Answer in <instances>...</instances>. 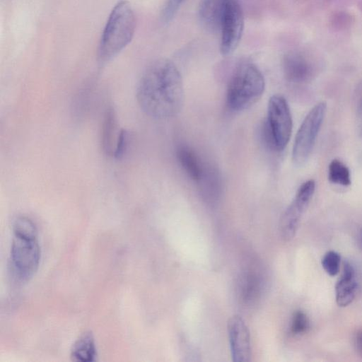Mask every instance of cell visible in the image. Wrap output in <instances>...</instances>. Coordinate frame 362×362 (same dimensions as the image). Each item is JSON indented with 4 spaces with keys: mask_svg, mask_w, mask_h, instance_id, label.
Listing matches in <instances>:
<instances>
[{
    "mask_svg": "<svg viewBox=\"0 0 362 362\" xmlns=\"http://www.w3.org/2000/svg\"><path fill=\"white\" fill-rule=\"evenodd\" d=\"M136 98L141 109L153 118L175 116L184 100L182 78L176 65L160 59L148 66L139 81Z\"/></svg>",
    "mask_w": 362,
    "mask_h": 362,
    "instance_id": "obj_1",
    "label": "cell"
},
{
    "mask_svg": "<svg viewBox=\"0 0 362 362\" xmlns=\"http://www.w3.org/2000/svg\"><path fill=\"white\" fill-rule=\"evenodd\" d=\"M136 27L134 11L124 0L112 8L103 31L98 47V59L106 63L115 57L131 42Z\"/></svg>",
    "mask_w": 362,
    "mask_h": 362,
    "instance_id": "obj_2",
    "label": "cell"
},
{
    "mask_svg": "<svg viewBox=\"0 0 362 362\" xmlns=\"http://www.w3.org/2000/svg\"><path fill=\"white\" fill-rule=\"evenodd\" d=\"M265 88L264 76L253 63L240 64L233 71L227 88L226 102L233 111L249 108L262 95Z\"/></svg>",
    "mask_w": 362,
    "mask_h": 362,
    "instance_id": "obj_3",
    "label": "cell"
},
{
    "mask_svg": "<svg viewBox=\"0 0 362 362\" xmlns=\"http://www.w3.org/2000/svg\"><path fill=\"white\" fill-rule=\"evenodd\" d=\"M292 117L288 104L279 95H272L268 103L264 135L269 146L282 151L288 144L292 132Z\"/></svg>",
    "mask_w": 362,
    "mask_h": 362,
    "instance_id": "obj_4",
    "label": "cell"
},
{
    "mask_svg": "<svg viewBox=\"0 0 362 362\" xmlns=\"http://www.w3.org/2000/svg\"><path fill=\"white\" fill-rule=\"evenodd\" d=\"M327 105L324 102L316 104L307 114L296 135L292 160L297 166L305 163L314 147L323 122Z\"/></svg>",
    "mask_w": 362,
    "mask_h": 362,
    "instance_id": "obj_5",
    "label": "cell"
},
{
    "mask_svg": "<svg viewBox=\"0 0 362 362\" xmlns=\"http://www.w3.org/2000/svg\"><path fill=\"white\" fill-rule=\"evenodd\" d=\"M40 259V249L37 237L15 235L11 250V260L16 276L28 280L37 270Z\"/></svg>",
    "mask_w": 362,
    "mask_h": 362,
    "instance_id": "obj_6",
    "label": "cell"
},
{
    "mask_svg": "<svg viewBox=\"0 0 362 362\" xmlns=\"http://www.w3.org/2000/svg\"><path fill=\"white\" fill-rule=\"evenodd\" d=\"M220 52L222 55L231 54L238 47L244 30V14L237 0H229L221 23Z\"/></svg>",
    "mask_w": 362,
    "mask_h": 362,
    "instance_id": "obj_7",
    "label": "cell"
},
{
    "mask_svg": "<svg viewBox=\"0 0 362 362\" xmlns=\"http://www.w3.org/2000/svg\"><path fill=\"white\" fill-rule=\"evenodd\" d=\"M315 182L309 180L303 182L291 204L286 209L280 220V233L282 238L291 240L296 235L301 217L308 207L315 192Z\"/></svg>",
    "mask_w": 362,
    "mask_h": 362,
    "instance_id": "obj_8",
    "label": "cell"
},
{
    "mask_svg": "<svg viewBox=\"0 0 362 362\" xmlns=\"http://www.w3.org/2000/svg\"><path fill=\"white\" fill-rule=\"evenodd\" d=\"M232 359L234 362H248L251 357L250 335L241 316L235 315L227 323Z\"/></svg>",
    "mask_w": 362,
    "mask_h": 362,
    "instance_id": "obj_9",
    "label": "cell"
},
{
    "mask_svg": "<svg viewBox=\"0 0 362 362\" xmlns=\"http://www.w3.org/2000/svg\"><path fill=\"white\" fill-rule=\"evenodd\" d=\"M229 0H202L199 18L204 28L211 31L220 28L222 17Z\"/></svg>",
    "mask_w": 362,
    "mask_h": 362,
    "instance_id": "obj_10",
    "label": "cell"
},
{
    "mask_svg": "<svg viewBox=\"0 0 362 362\" xmlns=\"http://www.w3.org/2000/svg\"><path fill=\"white\" fill-rule=\"evenodd\" d=\"M357 289L355 272L347 262L344 263V270L335 286L336 301L339 306L346 307L354 300Z\"/></svg>",
    "mask_w": 362,
    "mask_h": 362,
    "instance_id": "obj_11",
    "label": "cell"
},
{
    "mask_svg": "<svg viewBox=\"0 0 362 362\" xmlns=\"http://www.w3.org/2000/svg\"><path fill=\"white\" fill-rule=\"evenodd\" d=\"M177 157L188 176L199 182L206 169L194 151L187 146L181 145L177 149Z\"/></svg>",
    "mask_w": 362,
    "mask_h": 362,
    "instance_id": "obj_12",
    "label": "cell"
},
{
    "mask_svg": "<svg viewBox=\"0 0 362 362\" xmlns=\"http://www.w3.org/2000/svg\"><path fill=\"white\" fill-rule=\"evenodd\" d=\"M283 66L286 78L292 83H303L311 77L310 66L298 55H287L284 59Z\"/></svg>",
    "mask_w": 362,
    "mask_h": 362,
    "instance_id": "obj_13",
    "label": "cell"
},
{
    "mask_svg": "<svg viewBox=\"0 0 362 362\" xmlns=\"http://www.w3.org/2000/svg\"><path fill=\"white\" fill-rule=\"evenodd\" d=\"M96 356L93 335L90 332H85L74 344L71 358L74 361H93L96 360Z\"/></svg>",
    "mask_w": 362,
    "mask_h": 362,
    "instance_id": "obj_14",
    "label": "cell"
},
{
    "mask_svg": "<svg viewBox=\"0 0 362 362\" xmlns=\"http://www.w3.org/2000/svg\"><path fill=\"white\" fill-rule=\"evenodd\" d=\"M116 133V121L114 112L109 110L105 117L103 127V144L105 151L112 155L116 141L119 134Z\"/></svg>",
    "mask_w": 362,
    "mask_h": 362,
    "instance_id": "obj_15",
    "label": "cell"
},
{
    "mask_svg": "<svg viewBox=\"0 0 362 362\" xmlns=\"http://www.w3.org/2000/svg\"><path fill=\"white\" fill-rule=\"evenodd\" d=\"M328 179L331 182L342 186H349L351 182L349 168L337 159L332 160L329 165Z\"/></svg>",
    "mask_w": 362,
    "mask_h": 362,
    "instance_id": "obj_16",
    "label": "cell"
},
{
    "mask_svg": "<svg viewBox=\"0 0 362 362\" xmlns=\"http://www.w3.org/2000/svg\"><path fill=\"white\" fill-rule=\"evenodd\" d=\"M13 230L15 235L37 237V230L35 223L25 216H19L15 219L13 224Z\"/></svg>",
    "mask_w": 362,
    "mask_h": 362,
    "instance_id": "obj_17",
    "label": "cell"
},
{
    "mask_svg": "<svg viewBox=\"0 0 362 362\" xmlns=\"http://www.w3.org/2000/svg\"><path fill=\"white\" fill-rule=\"evenodd\" d=\"M341 257L335 251H329L322 259V265L324 270L332 276H336L339 273Z\"/></svg>",
    "mask_w": 362,
    "mask_h": 362,
    "instance_id": "obj_18",
    "label": "cell"
},
{
    "mask_svg": "<svg viewBox=\"0 0 362 362\" xmlns=\"http://www.w3.org/2000/svg\"><path fill=\"white\" fill-rule=\"evenodd\" d=\"M309 328V320L307 315L302 311H296L293 316L291 331L294 334L305 332Z\"/></svg>",
    "mask_w": 362,
    "mask_h": 362,
    "instance_id": "obj_19",
    "label": "cell"
},
{
    "mask_svg": "<svg viewBox=\"0 0 362 362\" xmlns=\"http://www.w3.org/2000/svg\"><path fill=\"white\" fill-rule=\"evenodd\" d=\"M185 0H166L161 11V19L164 23L173 20Z\"/></svg>",
    "mask_w": 362,
    "mask_h": 362,
    "instance_id": "obj_20",
    "label": "cell"
},
{
    "mask_svg": "<svg viewBox=\"0 0 362 362\" xmlns=\"http://www.w3.org/2000/svg\"><path fill=\"white\" fill-rule=\"evenodd\" d=\"M128 134L125 129H121L119 132L116 144L113 150L112 156L116 159L123 157L127 148Z\"/></svg>",
    "mask_w": 362,
    "mask_h": 362,
    "instance_id": "obj_21",
    "label": "cell"
},
{
    "mask_svg": "<svg viewBox=\"0 0 362 362\" xmlns=\"http://www.w3.org/2000/svg\"><path fill=\"white\" fill-rule=\"evenodd\" d=\"M354 345L356 351L362 357V330L356 333L354 339Z\"/></svg>",
    "mask_w": 362,
    "mask_h": 362,
    "instance_id": "obj_22",
    "label": "cell"
},
{
    "mask_svg": "<svg viewBox=\"0 0 362 362\" xmlns=\"http://www.w3.org/2000/svg\"><path fill=\"white\" fill-rule=\"evenodd\" d=\"M358 132L360 136L362 137V100L358 110Z\"/></svg>",
    "mask_w": 362,
    "mask_h": 362,
    "instance_id": "obj_23",
    "label": "cell"
},
{
    "mask_svg": "<svg viewBox=\"0 0 362 362\" xmlns=\"http://www.w3.org/2000/svg\"><path fill=\"white\" fill-rule=\"evenodd\" d=\"M359 240H360V244L362 247V231L361 232Z\"/></svg>",
    "mask_w": 362,
    "mask_h": 362,
    "instance_id": "obj_24",
    "label": "cell"
}]
</instances>
